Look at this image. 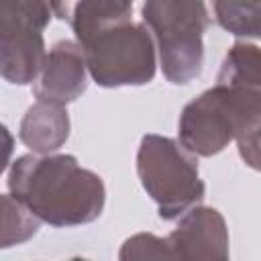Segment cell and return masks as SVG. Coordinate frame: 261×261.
<instances>
[{
    "instance_id": "1",
    "label": "cell",
    "mask_w": 261,
    "mask_h": 261,
    "mask_svg": "<svg viewBox=\"0 0 261 261\" xmlns=\"http://www.w3.org/2000/svg\"><path fill=\"white\" fill-rule=\"evenodd\" d=\"M257 126H261V47L239 41L226 51L216 84L181 110L179 143L194 155L210 157Z\"/></svg>"
},
{
    "instance_id": "2",
    "label": "cell",
    "mask_w": 261,
    "mask_h": 261,
    "mask_svg": "<svg viewBox=\"0 0 261 261\" xmlns=\"http://www.w3.org/2000/svg\"><path fill=\"white\" fill-rule=\"evenodd\" d=\"M8 190L51 226L94 222L106 202L102 177L73 155H22L8 169Z\"/></svg>"
},
{
    "instance_id": "3",
    "label": "cell",
    "mask_w": 261,
    "mask_h": 261,
    "mask_svg": "<svg viewBox=\"0 0 261 261\" xmlns=\"http://www.w3.org/2000/svg\"><path fill=\"white\" fill-rule=\"evenodd\" d=\"M143 22L153 33L167 82L188 84L200 75L210 24L204 0H145Z\"/></svg>"
},
{
    "instance_id": "4",
    "label": "cell",
    "mask_w": 261,
    "mask_h": 261,
    "mask_svg": "<svg viewBox=\"0 0 261 261\" xmlns=\"http://www.w3.org/2000/svg\"><path fill=\"white\" fill-rule=\"evenodd\" d=\"M181 143L145 135L137 153V173L159 208L163 220H175L204 198V181L198 173V163Z\"/></svg>"
},
{
    "instance_id": "5",
    "label": "cell",
    "mask_w": 261,
    "mask_h": 261,
    "mask_svg": "<svg viewBox=\"0 0 261 261\" xmlns=\"http://www.w3.org/2000/svg\"><path fill=\"white\" fill-rule=\"evenodd\" d=\"M145 22L120 20L100 29L82 45L90 77L102 88L143 86L155 77L157 51Z\"/></svg>"
},
{
    "instance_id": "6",
    "label": "cell",
    "mask_w": 261,
    "mask_h": 261,
    "mask_svg": "<svg viewBox=\"0 0 261 261\" xmlns=\"http://www.w3.org/2000/svg\"><path fill=\"white\" fill-rule=\"evenodd\" d=\"M63 0H0L2 77L10 84H31L39 77L45 53L43 31L53 18H65Z\"/></svg>"
},
{
    "instance_id": "7",
    "label": "cell",
    "mask_w": 261,
    "mask_h": 261,
    "mask_svg": "<svg viewBox=\"0 0 261 261\" xmlns=\"http://www.w3.org/2000/svg\"><path fill=\"white\" fill-rule=\"evenodd\" d=\"M165 259H226L228 228L216 208L194 206L165 237Z\"/></svg>"
},
{
    "instance_id": "8",
    "label": "cell",
    "mask_w": 261,
    "mask_h": 261,
    "mask_svg": "<svg viewBox=\"0 0 261 261\" xmlns=\"http://www.w3.org/2000/svg\"><path fill=\"white\" fill-rule=\"evenodd\" d=\"M88 63L77 41H59L47 53L33 94L41 102L69 104L88 88Z\"/></svg>"
},
{
    "instance_id": "9",
    "label": "cell",
    "mask_w": 261,
    "mask_h": 261,
    "mask_svg": "<svg viewBox=\"0 0 261 261\" xmlns=\"http://www.w3.org/2000/svg\"><path fill=\"white\" fill-rule=\"evenodd\" d=\"M18 135L33 153L47 155L57 151L69 137V116L65 106L37 100L22 116Z\"/></svg>"
},
{
    "instance_id": "10",
    "label": "cell",
    "mask_w": 261,
    "mask_h": 261,
    "mask_svg": "<svg viewBox=\"0 0 261 261\" xmlns=\"http://www.w3.org/2000/svg\"><path fill=\"white\" fill-rule=\"evenodd\" d=\"M218 24L237 37L261 35V0H212Z\"/></svg>"
},
{
    "instance_id": "11",
    "label": "cell",
    "mask_w": 261,
    "mask_h": 261,
    "mask_svg": "<svg viewBox=\"0 0 261 261\" xmlns=\"http://www.w3.org/2000/svg\"><path fill=\"white\" fill-rule=\"evenodd\" d=\"M41 218H37L20 200L12 194L2 196V247H12L29 241L39 230Z\"/></svg>"
},
{
    "instance_id": "12",
    "label": "cell",
    "mask_w": 261,
    "mask_h": 261,
    "mask_svg": "<svg viewBox=\"0 0 261 261\" xmlns=\"http://www.w3.org/2000/svg\"><path fill=\"white\" fill-rule=\"evenodd\" d=\"M237 145H239L241 159L249 167L261 171V126H257L255 130H251L245 137H241L237 141Z\"/></svg>"
},
{
    "instance_id": "13",
    "label": "cell",
    "mask_w": 261,
    "mask_h": 261,
    "mask_svg": "<svg viewBox=\"0 0 261 261\" xmlns=\"http://www.w3.org/2000/svg\"><path fill=\"white\" fill-rule=\"evenodd\" d=\"M259 39H261V35H259Z\"/></svg>"
}]
</instances>
